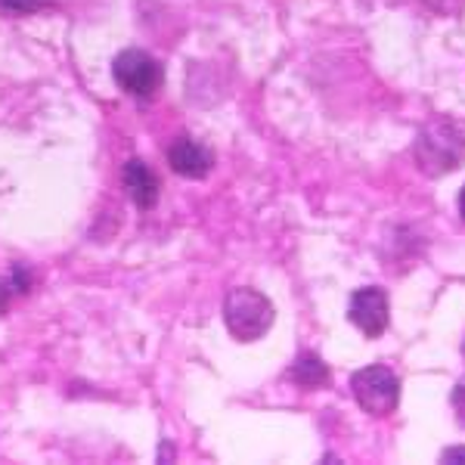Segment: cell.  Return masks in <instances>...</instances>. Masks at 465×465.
Instances as JSON below:
<instances>
[{
  "instance_id": "obj_1",
  "label": "cell",
  "mask_w": 465,
  "mask_h": 465,
  "mask_svg": "<svg viewBox=\"0 0 465 465\" xmlns=\"http://www.w3.org/2000/svg\"><path fill=\"white\" fill-rule=\"evenodd\" d=\"M412 155H416V164L425 177L453 174L465 162V131L450 118H431L419 131Z\"/></svg>"
},
{
  "instance_id": "obj_2",
  "label": "cell",
  "mask_w": 465,
  "mask_h": 465,
  "mask_svg": "<svg viewBox=\"0 0 465 465\" xmlns=\"http://www.w3.org/2000/svg\"><path fill=\"white\" fill-rule=\"evenodd\" d=\"M276 320L273 302L258 289L239 286L230 289L227 302H223V322H227L230 335L236 341H258L270 332Z\"/></svg>"
},
{
  "instance_id": "obj_3",
  "label": "cell",
  "mask_w": 465,
  "mask_h": 465,
  "mask_svg": "<svg viewBox=\"0 0 465 465\" xmlns=\"http://www.w3.org/2000/svg\"><path fill=\"white\" fill-rule=\"evenodd\" d=\"M351 391H354V401L360 403V410L376 419H385V416H391L397 410V403H401V379H397L394 370L376 363V366H366V370L354 372Z\"/></svg>"
},
{
  "instance_id": "obj_4",
  "label": "cell",
  "mask_w": 465,
  "mask_h": 465,
  "mask_svg": "<svg viewBox=\"0 0 465 465\" xmlns=\"http://www.w3.org/2000/svg\"><path fill=\"white\" fill-rule=\"evenodd\" d=\"M112 78H115V84L122 87L124 94H131L134 100H153L162 90L164 72L155 56H149L146 50H140V47H131L115 56V63H112Z\"/></svg>"
},
{
  "instance_id": "obj_5",
  "label": "cell",
  "mask_w": 465,
  "mask_h": 465,
  "mask_svg": "<svg viewBox=\"0 0 465 465\" xmlns=\"http://www.w3.org/2000/svg\"><path fill=\"white\" fill-rule=\"evenodd\" d=\"M348 320L354 322L366 339H379V335L388 329V320H391L385 289H379V286L357 289L348 302Z\"/></svg>"
},
{
  "instance_id": "obj_6",
  "label": "cell",
  "mask_w": 465,
  "mask_h": 465,
  "mask_svg": "<svg viewBox=\"0 0 465 465\" xmlns=\"http://www.w3.org/2000/svg\"><path fill=\"white\" fill-rule=\"evenodd\" d=\"M168 164L174 168V174L186 180H202L212 174L214 168V153L205 143L193 137H177L168 149Z\"/></svg>"
},
{
  "instance_id": "obj_7",
  "label": "cell",
  "mask_w": 465,
  "mask_h": 465,
  "mask_svg": "<svg viewBox=\"0 0 465 465\" xmlns=\"http://www.w3.org/2000/svg\"><path fill=\"white\" fill-rule=\"evenodd\" d=\"M122 180H124L127 196L134 199V205H137V208H143V212H149V208L159 205V177H155V171L149 168V164H146L143 159L124 162Z\"/></svg>"
},
{
  "instance_id": "obj_8",
  "label": "cell",
  "mask_w": 465,
  "mask_h": 465,
  "mask_svg": "<svg viewBox=\"0 0 465 465\" xmlns=\"http://www.w3.org/2000/svg\"><path fill=\"white\" fill-rule=\"evenodd\" d=\"M289 379L295 381L298 388H307V391H317V388H322V385H329V366L322 363V357H317V354H302L292 363V370H289Z\"/></svg>"
},
{
  "instance_id": "obj_9",
  "label": "cell",
  "mask_w": 465,
  "mask_h": 465,
  "mask_svg": "<svg viewBox=\"0 0 465 465\" xmlns=\"http://www.w3.org/2000/svg\"><path fill=\"white\" fill-rule=\"evenodd\" d=\"M28 289H32V273L25 267H13V273L0 280V317H4V311L10 307L13 298L25 295Z\"/></svg>"
},
{
  "instance_id": "obj_10",
  "label": "cell",
  "mask_w": 465,
  "mask_h": 465,
  "mask_svg": "<svg viewBox=\"0 0 465 465\" xmlns=\"http://www.w3.org/2000/svg\"><path fill=\"white\" fill-rule=\"evenodd\" d=\"M56 4L50 0H0V13L4 16H35V13H44V10H54Z\"/></svg>"
},
{
  "instance_id": "obj_11",
  "label": "cell",
  "mask_w": 465,
  "mask_h": 465,
  "mask_svg": "<svg viewBox=\"0 0 465 465\" xmlns=\"http://www.w3.org/2000/svg\"><path fill=\"white\" fill-rule=\"evenodd\" d=\"M450 403H453V412H456V422L465 429V379L460 385L453 388V394H450Z\"/></svg>"
},
{
  "instance_id": "obj_12",
  "label": "cell",
  "mask_w": 465,
  "mask_h": 465,
  "mask_svg": "<svg viewBox=\"0 0 465 465\" xmlns=\"http://www.w3.org/2000/svg\"><path fill=\"white\" fill-rule=\"evenodd\" d=\"M444 462H465V447H450V450H444Z\"/></svg>"
},
{
  "instance_id": "obj_13",
  "label": "cell",
  "mask_w": 465,
  "mask_h": 465,
  "mask_svg": "<svg viewBox=\"0 0 465 465\" xmlns=\"http://www.w3.org/2000/svg\"><path fill=\"white\" fill-rule=\"evenodd\" d=\"M460 214H462V223H465V186H462V193H460Z\"/></svg>"
},
{
  "instance_id": "obj_14",
  "label": "cell",
  "mask_w": 465,
  "mask_h": 465,
  "mask_svg": "<svg viewBox=\"0 0 465 465\" xmlns=\"http://www.w3.org/2000/svg\"><path fill=\"white\" fill-rule=\"evenodd\" d=\"M462 354H465V344H462Z\"/></svg>"
}]
</instances>
